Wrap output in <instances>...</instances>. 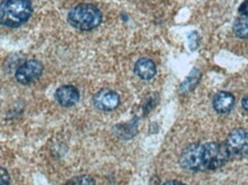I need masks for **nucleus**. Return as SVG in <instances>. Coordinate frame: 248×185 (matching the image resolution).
I'll return each instance as SVG.
<instances>
[{
  "label": "nucleus",
  "instance_id": "1",
  "mask_svg": "<svg viewBox=\"0 0 248 185\" xmlns=\"http://www.w3.org/2000/svg\"><path fill=\"white\" fill-rule=\"evenodd\" d=\"M230 159L225 143H196L184 149L180 157V165L191 171L214 170L224 166Z\"/></svg>",
  "mask_w": 248,
  "mask_h": 185
},
{
  "label": "nucleus",
  "instance_id": "2",
  "mask_svg": "<svg viewBox=\"0 0 248 185\" xmlns=\"http://www.w3.org/2000/svg\"><path fill=\"white\" fill-rule=\"evenodd\" d=\"M30 0H2L0 6V23L7 28H18L32 15Z\"/></svg>",
  "mask_w": 248,
  "mask_h": 185
},
{
  "label": "nucleus",
  "instance_id": "3",
  "mask_svg": "<svg viewBox=\"0 0 248 185\" xmlns=\"http://www.w3.org/2000/svg\"><path fill=\"white\" fill-rule=\"evenodd\" d=\"M68 22L71 27L81 31H90L97 28L102 22V13L96 6L80 4L70 11Z\"/></svg>",
  "mask_w": 248,
  "mask_h": 185
},
{
  "label": "nucleus",
  "instance_id": "4",
  "mask_svg": "<svg viewBox=\"0 0 248 185\" xmlns=\"http://www.w3.org/2000/svg\"><path fill=\"white\" fill-rule=\"evenodd\" d=\"M231 159H243L248 155V129H233L225 141Z\"/></svg>",
  "mask_w": 248,
  "mask_h": 185
},
{
  "label": "nucleus",
  "instance_id": "5",
  "mask_svg": "<svg viewBox=\"0 0 248 185\" xmlns=\"http://www.w3.org/2000/svg\"><path fill=\"white\" fill-rule=\"evenodd\" d=\"M44 66L39 61L29 60L24 62L15 72V78L22 85H29L38 80L43 75Z\"/></svg>",
  "mask_w": 248,
  "mask_h": 185
},
{
  "label": "nucleus",
  "instance_id": "6",
  "mask_svg": "<svg viewBox=\"0 0 248 185\" xmlns=\"http://www.w3.org/2000/svg\"><path fill=\"white\" fill-rule=\"evenodd\" d=\"M93 104L97 110L109 112L119 107L120 96L116 92L110 91V89H102L94 95Z\"/></svg>",
  "mask_w": 248,
  "mask_h": 185
},
{
  "label": "nucleus",
  "instance_id": "7",
  "mask_svg": "<svg viewBox=\"0 0 248 185\" xmlns=\"http://www.w3.org/2000/svg\"><path fill=\"white\" fill-rule=\"evenodd\" d=\"M55 98L60 105L64 108L74 107L80 100V92L77 87L72 85H64L57 88L55 92Z\"/></svg>",
  "mask_w": 248,
  "mask_h": 185
},
{
  "label": "nucleus",
  "instance_id": "8",
  "mask_svg": "<svg viewBox=\"0 0 248 185\" xmlns=\"http://www.w3.org/2000/svg\"><path fill=\"white\" fill-rule=\"evenodd\" d=\"M236 103V98L231 92H218L213 98V107L218 113H228L232 110Z\"/></svg>",
  "mask_w": 248,
  "mask_h": 185
},
{
  "label": "nucleus",
  "instance_id": "9",
  "mask_svg": "<svg viewBox=\"0 0 248 185\" xmlns=\"http://www.w3.org/2000/svg\"><path fill=\"white\" fill-rule=\"evenodd\" d=\"M134 71L143 80H151L157 73V68L154 61L147 57H142L135 63Z\"/></svg>",
  "mask_w": 248,
  "mask_h": 185
},
{
  "label": "nucleus",
  "instance_id": "10",
  "mask_svg": "<svg viewBox=\"0 0 248 185\" xmlns=\"http://www.w3.org/2000/svg\"><path fill=\"white\" fill-rule=\"evenodd\" d=\"M234 34L241 39H248V14L238 17L233 25Z\"/></svg>",
  "mask_w": 248,
  "mask_h": 185
},
{
  "label": "nucleus",
  "instance_id": "11",
  "mask_svg": "<svg viewBox=\"0 0 248 185\" xmlns=\"http://www.w3.org/2000/svg\"><path fill=\"white\" fill-rule=\"evenodd\" d=\"M200 77H202V75H200V71H198L197 69H193L191 73L189 75V77H187L186 80L182 82V85H181V87H180V91L182 92H191L192 89L195 88L197 85H198V82L200 80Z\"/></svg>",
  "mask_w": 248,
  "mask_h": 185
},
{
  "label": "nucleus",
  "instance_id": "12",
  "mask_svg": "<svg viewBox=\"0 0 248 185\" xmlns=\"http://www.w3.org/2000/svg\"><path fill=\"white\" fill-rule=\"evenodd\" d=\"M66 185H95V181L90 175H78L68 181Z\"/></svg>",
  "mask_w": 248,
  "mask_h": 185
},
{
  "label": "nucleus",
  "instance_id": "13",
  "mask_svg": "<svg viewBox=\"0 0 248 185\" xmlns=\"http://www.w3.org/2000/svg\"><path fill=\"white\" fill-rule=\"evenodd\" d=\"M189 46H190V49L192 50L197 49V47L199 46V36L197 32H192L189 36Z\"/></svg>",
  "mask_w": 248,
  "mask_h": 185
},
{
  "label": "nucleus",
  "instance_id": "14",
  "mask_svg": "<svg viewBox=\"0 0 248 185\" xmlns=\"http://www.w3.org/2000/svg\"><path fill=\"white\" fill-rule=\"evenodd\" d=\"M1 185H9V175L5 168H1Z\"/></svg>",
  "mask_w": 248,
  "mask_h": 185
},
{
  "label": "nucleus",
  "instance_id": "15",
  "mask_svg": "<svg viewBox=\"0 0 248 185\" xmlns=\"http://www.w3.org/2000/svg\"><path fill=\"white\" fill-rule=\"evenodd\" d=\"M239 13L241 15H247L248 14V0H245L243 4L240 5Z\"/></svg>",
  "mask_w": 248,
  "mask_h": 185
},
{
  "label": "nucleus",
  "instance_id": "16",
  "mask_svg": "<svg viewBox=\"0 0 248 185\" xmlns=\"http://www.w3.org/2000/svg\"><path fill=\"white\" fill-rule=\"evenodd\" d=\"M241 105H243L244 110L248 113V94L243 98V101H241Z\"/></svg>",
  "mask_w": 248,
  "mask_h": 185
},
{
  "label": "nucleus",
  "instance_id": "17",
  "mask_svg": "<svg viewBox=\"0 0 248 185\" xmlns=\"http://www.w3.org/2000/svg\"><path fill=\"white\" fill-rule=\"evenodd\" d=\"M164 185H186V184H184L182 182H179V181H168Z\"/></svg>",
  "mask_w": 248,
  "mask_h": 185
}]
</instances>
